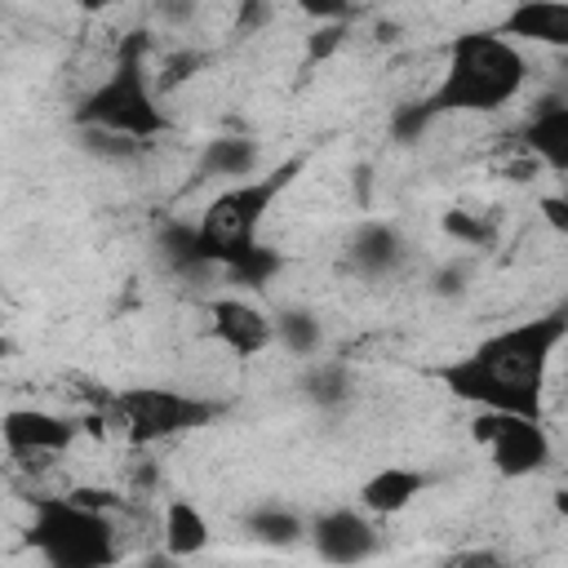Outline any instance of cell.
<instances>
[{
	"instance_id": "cell-1",
	"label": "cell",
	"mask_w": 568,
	"mask_h": 568,
	"mask_svg": "<svg viewBox=\"0 0 568 568\" xmlns=\"http://www.w3.org/2000/svg\"><path fill=\"white\" fill-rule=\"evenodd\" d=\"M568 337V315L546 311L519 324H506L488 337H479L466 355H453L435 368V382L470 408L493 413H524L546 417V373L555 351Z\"/></svg>"
},
{
	"instance_id": "cell-2",
	"label": "cell",
	"mask_w": 568,
	"mask_h": 568,
	"mask_svg": "<svg viewBox=\"0 0 568 568\" xmlns=\"http://www.w3.org/2000/svg\"><path fill=\"white\" fill-rule=\"evenodd\" d=\"M524 84H528L524 44L497 36L493 27L457 31L444 49V67H439V80L430 84V93H422L417 102H408L390 115V138L408 146L430 124H439L448 115H493V111L510 106L524 93Z\"/></svg>"
},
{
	"instance_id": "cell-3",
	"label": "cell",
	"mask_w": 568,
	"mask_h": 568,
	"mask_svg": "<svg viewBox=\"0 0 568 568\" xmlns=\"http://www.w3.org/2000/svg\"><path fill=\"white\" fill-rule=\"evenodd\" d=\"M302 169H306V155H288L271 169H257L253 178L226 182L200 209V217L191 222V235H195V248L209 271H222L253 288H266L275 280L284 257L262 244V226L271 222L275 204L293 191Z\"/></svg>"
},
{
	"instance_id": "cell-4",
	"label": "cell",
	"mask_w": 568,
	"mask_h": 568,
	"mask_svg": "<svg viewBox=\"0 0 568 568\" xmlns=\"http://www.w3.org/2000/svg\"><path fill=\"white\" fill-rule=\"evenodd\" d=\"M146 53H151V31L146 27L124 31L115 44L111 71L71 106V124L120 133V138H133L142 146L164 138L173 129V120L164 111V98L155 89V71L146 67Z\"/></svg>"
},
{
	"instance_id": "cell-5",
	"label": "cell",
	"mask_w": 568,
	"mask_h": 568,
	"mask_svg": "<svg viewBox=\"0 0 568 568\" xmlns=\"http://www.w3.org/2000/svg\"><path fill=\"white\" fill-rule=\"evenodd\" d=\"M27 546L53 568H106L120 559L115 515L93 510L71 493L27 497Z\"/></svg>"
},
{
	"instance_id": "cell-6",
	"label": "cell",
	"mask_w": 568,
	"mask_h": 568,
	"mask_svg": "<svg viewBox=\"0 0 568 568\" xmlns=\"http://www.w3.org/2000/svg\"><path fill=\"white\" fill-rule=\"evenodd\" d=\"M111 413L120 417L124 439L133 448H155L213 426L226 413V404L213 395L178 390V386H129L111 399Z\"/></svg>"
},
{
	"instance_id": "cell-7",
	"label": "cell",
	"mask_w": 568,
	"mask_h": 568,
	"mask_svg": "<svg viewBox=\"0 0 568 568\" xmlns=\"http://www.w3.org/2000/svg\"><path fill=\"white\" fill-rule=\"evenodd\" d=\"M470 439L484 448L488 466L501 479H532V475L550 470V462H555V435H550L546 417L475 408Z\"/></svg>"
},
{
	"instance_id": "cell-8",
	"label": "cell",
	"mask_w": 568,
	"mask_h": 568,
	"mask_svg": "<svg viewBox=\"0 0 568 568\" xmlns=\"http://www.w3.org/2000/svg\"><path fill=\"white\" fill-rule=\"evenodd\" d=\"M80 439V422L49 413V408H4L0 413V448L9 457H18L22 466H49L53 457H62L71 444Z\"/></svg>"
},
{
	"instance_id": "cell-9",
	"label": "cell",
	"mask_w": 568,
	"mask_h": 568,
	"mask_svg": "<svg viewBox=\"0 0 568 568\" xmlns=\"http://www.w3.org/2000/svg\"><path fill=\"white\" fill-rule=\"evenodd\" d=\"M306 541L324 564H364L382 550V532L364 506H324L306 519Z\"/></svg>"
},
{
	"instance_id": "cell-10",
	"label": "cell",
	"mask_w": 568,
	"mask_h": 568,
	"mask_svg": "<svg viewBox=\"0 0 568 568\" xmlns=\"http://www.w3.org/2000/svg\"><path fill=\"white\" fill-rule=\"evenodd\" d=\"M204 328L235 359H257L262 351L275 346V320H271V311L257 306L253 297H240V293H217L204 306Z\"/></svg>"
},
{
	"instance_id": "cell-11",
	"label": "cell",
	"mask_w": 568,
	"mask_h": 568,
	"mask_svg": "<svg viewBox=\"0 0 568 568\" xmlns=\"http://www.w3.org/2000/svg\"><path fill=\"white\" fill-rule=\"evenodd\" d=\"M408 257H413L408 235L395 222H382V217L355 222V231L342 244V271L355 275V280H368V284L395 280L408 266Z\"/></svg>"
},
{
	"instance_id": "cell-12",
	"label": "cell",
	"mask_w": 568,
	"mask_h": 568,
	"mask_svg": "<svg viewBox=\"0 0 568 568\" xmlns=\"http://www.w3.org/2000/svg\"><path fill=\"white\" fill-rule=\"evenodd\" d=\"M435 488V470H422V466H399V462H386L377 470H368L355 488V506H364L373 519H395L404 515L422 493Z\"/></svg>"
},
{
	"instance_id": "cell-13",
	"label": "cell",
	"mask_w": 568,
	"mask_h": 568,
	"mask_svg": "<svg viewBox=\"0 0 568 568\" xmlns=\"http://www.w3.org/2000/svg\"><path fill=\"white\" fill-rule=\"evenodd\" d=\"M519 151L537 169H550V173L568 169V98L550 93L528 111V120L519 124Z\"/></svg>"
},
{
	"instance_id": "cell-14",
	"label": "cell",
	"mask_w": 568,
	"mask_h": 568,
	"mask_svg": "<svg viewBox=\"0 0 568 568\" xmlns=\"http://www.w3.org/2000/svg\"><path fill=\"white\" fill-rule=\"evenodd\" d=\"M497 36L537 49H568V0H515L497 22Z\"/></svg>"
},
{
	"instance_id": "cell-15",
	"label": "cell",
	"mask_w": 568,
	"mask_h": 568,
	"mask_svg": "<svg viewBox=\"0 0 568 568\" xmlns=\"http://www.w3.org/2000/svg\"><path fill=\"white\" fill-rule=\"evenodd\" d=\"M257 169H262V142L248 133H217L200 146V160H195L200 178H222V182L253 178Z\"/></svg>"
},
{
	"instance_id": "cell-16",
	"label": "cell",
	"mask_w": 568,
	"mask_h": 568,
	"mask_svg": "<svg viewBox=\"0 0 568 568\" xmlns=\"http://www.w3.org/2000/svg\"><path fill=\"white\" fill-rule=\"evenodd\" d=\"M160 541H164L169 559H195V555L209 550L213 528H209L204 510L191 497H169L164 510H160Z\"/></svg>"
},
{
	"instance_id": "cell-17",
	"label": "cell",
	"mask_w": 568,
	"mask_h": 568,
	"mask_svg": "<svg viewBox=\"0 0 568 568\" xmlns=\"http://www.w3.org/2000/svg\"><path fill=\"white\" fill-rule=\"evenodd\" d=\"M297 390H302V399H306L311 408H320V413H342V408L355 399V373H351L346 359H320V355H315L311 368L302 373Z\"/></svg>"
},
{
	"instance_id": "cell-18",
	"label": "cell",
	"mask_w": 568,
	"mask_h": 568,
	"mask_svg": "<svg viewBox=\"0 0 568 568\" xmlns=\"http://www.w3.org/2000/svg\"><path fill=\"white\" fill-rule=\"evenodd\" d=\"M244 532L257 546L293 550L297 541H306V515L297 506H284V501H257L244 510Z\"/></svg>"
},
{
	"instance_id": "cell-19",
	"label": "cell",
	"mask_w": 568,
	"mask_h": 568,
	"mask_svg": "<svg viewBox=\"0 0 568 568\" xmlns=\"http://www.w3.org/2000/svg\"><path fill=\"white\" fill-rule=\"evenodd\" d=\"M271 320H275V342H280L288 355L315 359V355L324 351V324H320L315 311H306V306H284V311H275Z\"/></svg>"
},
{
	"instance_id": "cell-20",
	"label": "cell",
	"mask_w": 568,
	"mask_h": 568,
	"mask_svg": "<svg viewBox=\"0 0 568 568\" xmlns=\"http://www.w3.org/2000/svg\"><path fill=\"white\" fill-rule=\"evenodd\" d=\"M439 231H444L448 240H457L462 248H484V244H493V235H497L493 217H484V213H470V209H444V217H439Z\"/></svg>"
},
{
	"instance_id": "cell-21",
	"label": "cell",
	"mask_w": 568,
	"mask_h": 568,
	"mask_svg": "<svg viewBox=\"0 0 568 568\" xmlns=\"http://www.w3.org/2000/svg\"><path fill=\"white\" fill-rule=\"evenodd\" d=\"M80 133V151L98 155V160H111V164H124V160H138L146 146L133 142V138H120V133H102V129H75Z\"/></svg>"
},
{
	"instance_id": "cell-22",
	"label": "cell",
	"mask_w": 568,
	"mask_h": 568,
	"mask_svg": "<svg viewBox=\"0 0 568 568\" xmlns=\"http://www.w3.org/2000/svg\"><path fill=\"white\" fill-rule=\"evenodd\" d=\"M200 67H204V53H195V49H178L173 58H164V67L155 71V89H160V98H164L173 84H186Z\"/></svg>"
},
{
	"instance_id": "cell-23",
	"label": "cell",
	"mask_w": 568,
	"mask_h": 568,
	"mask_svg": "<svg viewBox=\"0 0 568 568\" xmlns=\"http://www.w3.org/2000/svg\"><path fill=\"white\" fill-rule=\"evenodd\" d=\"M271 18H275L271 0H240L231 18V36H257L262 27H271Z\"/></svg>"
},
{
	"instance_id": "cell-24",
	"label": "cell",
	"mask_w": 568,
	"mask_h": 568,
	"mask_svg": "<svg viewBox=\"0 0 568 568\" xmlns=\"http://www.w3.org/2000/svg\"><path fill=\"white\" fill-rule=\"evenodd\" d=\"M346 40V22H315V31L306 36V67L333 58V49Z\"/></svg>"
},
{
	"instance_id": "cell-25",
	"label": "cell",
	"mask_w": 568,
	"mask_h": 568,
	"mask_svg": "<svg viewBox=\"0 0 568 568\" xmlns=\"http://www.w3.org/2000/svg\"><path fill=\"white\" fill-rule=\"evenodd\" d=\"M146 4H151L155 22L182 31V27H191V22L200 18V4H204V0H146Z\"/></svg>"
},
{
	"instance_id": "cell-26",
	"label": "cell",
	"mask_w": 568,
	"mask_h": 568,
	"mask_svg": "<svg viewBox=\"0 0 568 568\" xmlns=\"http://www.w3.org/2000/svg\"><path fill=\"white\" fill-rule=\"evenodd\" d=\"M466 284H470V266L466 262H444L439 271H435V293L439 297H462L466 293Z\"/></svg>"
},
{
	"instance_id": "cell-27",
	"label": "cell",
	"mask_w": 568,
	"mask_h": 568,
	"mask_svg": "<svg viewBox=\"0 0 568 568\" xmlns=\"http://www.w3.org/2000/svg\"><path fill=\"white\" fill-rule=\"evenodd\" d=\"M311 22H346L355 0H293Z\"/></svg>"
},
{
	"instance_id": "cell-28",
	"label": "cell",
	"mask_w": 568,
	"mask_h": 568,
	"mask_svg": "<svg viewBox=\"0 0 568 568\" xmlns=\"http://www.w3.org/2000/svg\"><path fill=\"white\" fill-rule=\"evenodd\" d=\"M75 501H84V506H93V510H106V515H115V510H124V501H120V493H111V488H98V484H75V488H67Z\"/></svg>"
},
{
	"instance_id": "cell-29",
	"label": "cell",
	"mask_w": 568,
	"mask_h": 568,
	"mask_svg": "<svg viewBox=\"0 0 568 568\" xmlns=\"http://www.w3.org/2000/svg\"><path fill=\"white\" fill-rule=\"evenodd\" d=\"M541 217H546L559 235H568V204H564V195H541Z\"/></svg>"
},
{
	"instance_id": "cell-30",
	"label": "cell",
	"mask_w": 568,
	"mask_h": 568,
	"mask_svg": "<svg viewBox=\"0 0 568 568\" xmlns=\"http://www.w3.org/2000/svg\"><path fill=\"white\" fill-rule=\"evenodd\" d=\"M80 13H106L111 4H120V0H71Z\"/></svg>"
},
{
	"instance_id": "cell-31",
	"label": "cell",
	"mask_w": 568,
	"mask_h": 568,
	"mask_svg": "<svg viewBox=\"0 0 568 568\" xmlns=\"http://www.w3.org/2000/svg\"><path fill=\"white\" fill-rule=\"evenodd\" d=\"M9 355H13V342H9L4 333H0V359H9Z\"/></svg>"
},
{
	"instance_id": "cell-32",
	"label": "cell",
	"mask_w": 568,
	"mask_h": 568,
	"mask_svg": "<svg viewBox=\"0 0 568 568\" xmlns=\"http://www.w3.org/2000/svg\"><path fill=\"white\" fill-rule=\"evenodd\" d=\"M0 320H4V315H0Z\"/></svg>"
}]
</instances>
